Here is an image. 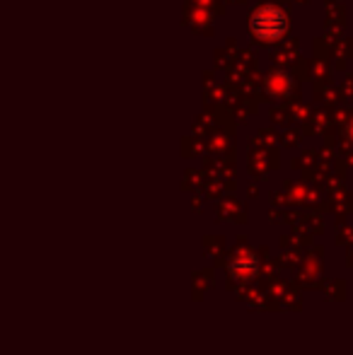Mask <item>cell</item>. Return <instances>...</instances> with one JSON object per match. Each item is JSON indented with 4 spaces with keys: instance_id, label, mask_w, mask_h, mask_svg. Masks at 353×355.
Returning <instances> with one entry per match:
<instances>
[{
    "instance_id": "1",
    "label": "cell",
    "mask_w": 353,
    "mask_h": 355,
    "mask_svg": "<svg viewBox=\"0 0 353 355\" xmlns=\"http://www.w3.org/2000/svg\"><path fill=\"white\" fill-rule=\"evenodd\" d=\"M252 32L259 39H266V42L278 39L286 32V17L276 8H261L252 15Z\"/></svg>"
}]
</instances>
